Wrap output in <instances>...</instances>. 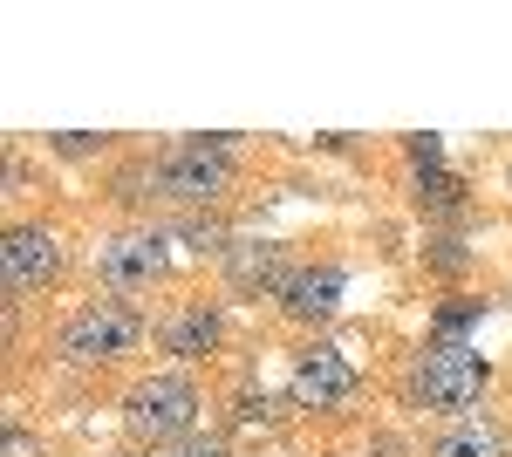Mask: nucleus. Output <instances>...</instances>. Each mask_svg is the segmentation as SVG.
Segmentation results:
<instances>
[{"label": "nucleus", "mask_w": 512, "mask_h": 457, "mask_svg": "<svg viewBox=\"0 0 512 457\" xmlns=\"http://www.w3.org/2000/svg\"><path fill=\"white\" fill-rule=\"evenodd\" d=\"M198 389L185 376H151L130 389V403H123V423H130V437L137 444H151V451H171V444H185L198 430Z\"/></svg>", "instance_id": "obj_1"}, {"label": "nucleus", "mask_w": 512, "mask_h": 457, "mask_svg": "<svg viewBox=\"0 0 512 457\" xmlns=\"http://www.w3.org/2000/svg\"><path fill=\"white\" fill-rule=\"evenodd\" d=\"M485 382H492V362L472 342H431L424 362H417V376H410V389H417L424 410L458 417V410H472L478 396H485Z\"/></svg>", "instance_id": "obj_2"}, {"label": "nucleus", "mask_w": 512, "mask_h": 457, "mask_svg": "<svg viewBox=\"0 0 512 457\" xmlns=\"http://www.w3.org/2000/svg\"><path fill=\"white\" fill-rule=\"evenodd\" d=\"M144 307L130 301H89L82 314L62 321V355L69 362H123V355H137L144 348Z\"/></svg>", "instance_id": "obj_3"}, {"label": "nucleus", "mask_w": 512, "mask_h": 457, "mask_svg": "<svg viewBox=\"0 0 512 457\" xmlns=\"http://www.w3.org/2000/svg\"><path fill=\"white\" fill-rule=\"evenodd\" d=\"M226 185H233V144L226 137H185L158 157V198L212 205Z\"/></svg>", "instance_id": "obj_4"}, {"label": "nucleus", "mask_w": 512, "mask_h": 457, "mask_svg": "<svg viewBox=\"0 0 512 457\" xmlns=\"http://www.w3.org/2000/svg\"><path fill=\"white\" fill-rule=\"evenodd\" d=\"M62 273V239L48 226H14L7 232V246H0V280H7V307L41 294L48 280Z\"/></svg>", "instance_id": "obj_5"}, {"label": "nucleus", "mask_w": 512, "mask_h": 457, "mask_svg": "<svg viewBox=\"0 0 512 457\" xmlns=\"http://www.w3.org/2000/svg\"><path fill=\"white\" fill-rule=\"evenodd\" d=\"M349 396H355V362L335 342H315L301 355V369H294V403L335 410V403H349Z\"/></svg>", "instance_id": "obj_6"}, {"label": "nucleus", "mask_w": 512, "mask_h": 457, "mask_svg": "<svg viewBox=\"0 0 512 457\" xmlns=\"http://www.w3.org/2000/svg\"><path fill=\"white\" fill-rule=\"evenodd\" d=\"M158 267H164V239L158 232H123V239H110L103 253H96V273L110 280V287H151L158 280Z\"/></svg>", "instance_id": "obj_7"}, {"label": "nucleus", "mask_w": 512, "mask_h": 457, "mask_svg": "<svg viewBox=\"0 0 512 457\" xmlns=\"http://www.w3.org/2000/svg\"><path fill=\"white\" fill-rule=\"evenodd\" d=\"M342 267H301L294 280H287V294H280V307L294 314V321H328L335 307H342Z\"/></svg>", "instance_id": "obj_8"}, {"label": "nucleus", "mask_w": 512, "mask_h": 457, "mask_svg": "<svg viewBox=\"0 0 512 457\" xmlns=\"http://www.w3.org/2000/svg\"><path fill=\"white\" fill-rule=\"evenodd\" d=\"M226 273H233L239 294H260V287H280V294H287V280H294V273H287V253L267 246V239H260V246H226Z\"/></svg>", "instance_id": "obj_9"}, {"label": "nucleus", "mask_w": 512, "mask_h": 457, "mask_svg": "<svg viewBox=\"0 0 512 457\" xmlns=\"http://www.w3.org/2000/svg\"><path fill=\"white\" fill-rule=\"evenodd\" d=\"M431 457H506V437H499V423H485V417H458L431 444Z\"/></svg>", "instance_id": "obj_10"}, {"label": "nucleus", "mask_w": 512, "mask_h": 457, "mask_svg": "<svg viewBox=\"0 0 512 457\" xmlns=\"http://www.w3.org/2000/svg\"><path fill=\"white\" fill-rule=\"evenodd\" d=\"M212 342H219V314H212L205 301L178 307V314L164 321V348H171V355H205Z\"/></svg>", "instance_id": "obj_11"}, {"label": "nucleus", "mask_w": 512, "mask_h": 457, "mask_svg": "<svg viewBox=\"0 0 512 457\" xmlns=\"http://www.w3.org/2000/svg\"><path fill=\"white\" fill-rule=\"evenodd\" d=\"M164 457H226V444H219V437H198V430H192L185 444H171Z\"/></svg>", "instance_id": "obj_12"}, {"label": "nucleus", "mask_w": 512, "mask_h": 457, "mask_svg": "<svg viewBox=\"0 0 512 457\" xmlns=\"http://www.w3.org/2000/svg\"><path fill=\"white\" fill-rule=\"evenodd\" d=\"M55 151H62V157H96V151H103V137H82V130H62V137H55Z\"/></svg>", "instance_id": "obj_13"}, {"label": "nucleus", "mask_w": 512, "mask_h": 457, "mask_svg": "<svg viewBox=\"0 0 512 457\" xmlns=\"http://www.w3.org/2000/svg\"><path fill=\"white\" fill-rule=\"evenodd\" d=\"M267 417H274L267 396H239V423H267Z\"/></svg>", "instance_id": "obj_14"}, {"label": "nucleus", "mask_w": 512, "mask_h": 457, "mask_svg": "<svg viewBox=\"0 0 512 457\" xmlns=\"http://www.w3.org/2000/svg\"><path fill=\"white\" fill-rule=\"evenodd\" d=\"M7 457H35V437L21 423H7Z\"/></svg>", "instance_id": "obj_15"}]
</instances>
